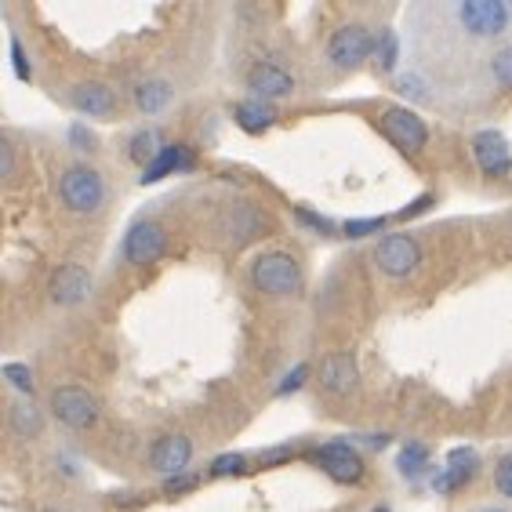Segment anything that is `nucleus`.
I'll return each mask as SVG.
<instances>
[{"mask_svg": "<svg viewBox=\"0 0 512 512\" xmlns=\"http://www.w3.org/2000/svg\"><path fill=\"white\" fill-rule=\"evenodd\" d=\"M247 280L266 298H298L306 291V269L291 251H262L251 258Z\"/></svg>", "mask_w": 512, "mask_h": 512, "instance_id": "nucleus-1", "label": "nucleus"}, {"mask_svg": "<svg viewBox=\"0 0 512 512\" xmlns=\"http://www.w3.org/2000/svg\"><path fill=\"white\" fill-rule=\"evenodd\" d=\"M55 193H59V204L66 207L69 215H99L106 207V178L91 164H66L59 171V182H55Z\"/></svg>", "mask_w": 512, "mask_h": 512, "instance_id": "nucleus-2", "label": "nucleus"}, {"mask_svg": "<svg viewBox=\"0 0 512 512\" xmlns=\"http://www.w3.org/2000/svg\"><path fill=\"white\" fill-rule=\"evenodd\" d=\"M451 15L473 40H502L512 30V4L505 0H458Z\"/></svg>", "mask_w": 512, "mask_h": 512, "instance_id": "nucleus-3", "label": "nucleus"}, {"mask_svg": "<svg viewBox=\"0 0 512 512\" xmlns=\"http://www.w3.org/2000/svg\"><path fill=\"white\" fill-rule=\"evenodd\" d=\"M327 66L338 73H353L375 55V30L364 22H345L327 37Z\"/></svg>", "mask_w": 512, "mask_h": 512, "instance_id": "nucleus-4", "label": "nucleus"}, {"mask_svg": "<svg viewBox=\"0 0 512 512\" xmlns=\"http://www.w3.org/2000/svg\"><path fill=\"white\" fill-rule=\"evenodd\" d=\"M215 233L229 247H244L251 240L266 237L269 215L258 204H251V200H229V204H222V211L215 218Z\"/></svg>", "mask_w": 512, "mask_h": 512, "instance_id": "nucleus-5", "label": "nucleus"}, {"mask_svg": "<svg viewBox=\"0 0 512 512\" xmlns=\"http://www.w3.org/2000/svg\"><path fill=\"white\" fill-rule=\"evenodd\" d=\"M371 262L389 280H411L422 269L425 255L418 237H411V233H385L375 244V251H371Z\"/></svg>", "mask_w": 512, "mask_h": 512, "instance_id": "nucleus-6", "label": "nucleus"}, {"mask_svg": "<svg viewBox=\"0 0 512 512\" xmlns=\"http://www.w3.org/2000/svg\"><path fill=\"white\" fill-rule=\"evenodd\" d=\"M168 255V229L157 218H135L120 240V258L135 269L157 266L160 258Z\"/></svg>", "mask_w": 512, "mask_h": 512, "instance_id": "nucleus-7", "label": "nucleus"}, {"mask_svg": "<svg viewBox=\"0 0 512 512\" xmlns=\"http://www.w3.org/2000/svg\"><path fill=\"white\" fill-rule=\"evenodd\" d=\"M309 462L324 476H331L335 483H349V487L364 480V473H367L364 454H360L356 444H349V440H327V444H320L309 454Z\"/></svg>", "mask_w": 512, "mask_h": 512, "instance_id": "nucleus-8", "label": "nucleus"}, {"mask_svg": "<svg viewBox=\"0 0 512 512\" xmlns=\"http://www.w3.org/2000/svg\"><path fill=\"white\" fill-rule=\"evenodd\" d=\"M51 418L66 429H91L99 422V400L84 385H55L51 389Z\"/></svg>", "mask_w": 512, "mask_h": 512, "instance_id": "nucleus-9", "label": "nucleus"}, {"mask_svg": "<svg viewBox=\"0 0 512 512\" xmlns=\"http://www.w3.org/2000/svg\"><path fill=\"white\" fill-rule=\"evenodd\" d=\"M247 91H251V99H262V102H280V99H291L295 95V73L287 66L273 59H258L247 66V77H244Z\"/></svg>", "mask_w": 512, "mask_h": 512, "instance_id": "nucleus-10", "label": "nucleus"}, {"mask_svg": "<svg viewBox=\"0 0 512 512\" xmlns=\"http://www.w3.org/2000/svg\"><path fill=\"white\" fill-rule=\"evenodd\" d=\"M382 131H385V138H389L396 149H404V153H422V149L429 146V128H425V120L418 117L411 106H385Z\"/></svg>", "mask_w": 512, "mask_h": 512, "instance_id": "nucleus-11", "label": "nucleus"}, {"mask_svg": "<svg viewBox=\"0 0 512 512\" xmlns=\"http://www.w3.org/2000/svg\"><path fill=\"white\" fill-rule=\"evenodd\" d=\"M66 102L73 106V113L91 120H113L120 109L117 91L109 88V84H102V80H80V84H73L66 91Z\"/></svg>", "mask_w": 512, "mask_h": 512, "instance_id": "nucleus-12", "label": "nucleus"}, {"mask_svg": "<svg viewBox=\"0 0 512 512\" xmlns=\"http://www.w3.org/2000/svg\"><path fill=\"white\" fill-rule=\"evenodd\" d=\"M91 287H95L91 269H84L80 262H66V266H59L55 273H51L48 298L62 309H77L91 298Z\"/></svg>", "mask_w": 512, "mask_h": 512, "instance_id": "nucleus-13", "label": "nucleus"}, {"mask_svg": "<svg viewBox=\"0 0 512 512\" xmlns=\"http://www.w3.org/2000/svg\"><path fill=\"white\" fill-rule=\"evenodd\" d=\"M189 462H193V440L186 433H164L149 447V469L164 480L189 473Z\"/></svg>", "mask_w": 512, "mask_h": 512, "instance_id": "nucleus-14", "label": "nucleus"}, {"mask_svg": "<svg viewBox=\"0 0 512 512\" xmlns=\"http://www.w3.org/2000/svg\"><path fill=\"white\" fill-rule=\"evenodd\" d=\"M316 382H320V389H324L327 396H338V400L353 396L356 389H360V367H356V356L353 353H327L324 360H320V375H316Z\"/></svg>", "mask_w": 512, "mask_h": 512, "instance_id": "nucleus-15", "label": "nucleus"}, {"mask_svg": "<svg viewBox=\"0 0 512 512\" xmlns=\"http://www.w3.org/2000/svg\"><path fill=\"white\" fill-rule=\"evenodd\" d=\"M480 473V458L469 447L447 454V462L433 473V491L436 494H458L465 483H473V476Z\"/></svg>", "mask_w": 512, "mask_h": 512, "instance_id": "nucleus-16", "label": "nucleus"}, {"mask_svg": "<svg viewBox=\"0 0 512 512\" xmlns=\"http://www.w3.org/2000/svg\"><path fill=\"white\" fill-rule=\"evenodd\" d=\"M473 160L483 175H491V178L509 175L512 149H509V142H505L502 131H480V135H473Z\"/></svg>", "mask_w": 512, "mask_h": 512, "instance_id": "nucleus-17", "label": "nucleus"}, {"mask_svg": "<svg viewBox=\"0 0 512 512\" xmlns=\"http://www.w3.org/2000/svg\"><path fill=\"white\" fill-rule=\"evenodd\" d=\"M44 425H48V414L44 407L33 404V396H11L8 404V429L19 440H40L44 436Z\"/></svg>", "mask_w": 512, "mask_h": 512, "instance_id": "nucleus-18", "label": "nucleus"}, {"mask_svg": "<svg viewBox=\"0 0 512 512\" xmlns=\"http://www.w3.org/2000/svg\"><path fill=\"white\" fill-rule=\"evenodd\" d=\"M189 168H193V149H189L186 142H168V146L160 149V157L138 175V182H142V186H157V182H164L168 175H182V171H189Z\"/></svg>", "mask_w": 512, "mask_h": 512, "instance_id": "nucleus-19", "label": "nucleus"}, {"mask_svg": "<svg viewBox=\"0 0 512 512\" xmlns=\"http://www.w3.org/2000/svg\"><path fill=\"white\" fill-rule=\"evenodd\" d=\"M131 102H135V109L142 117H160L175 102V88L164 77H146L131 88Z\"/></svg>", "mask_w": 512, "mask_h": 512, "instance_id": "nucleus-20", "label": "nucleus"}, {"mask_svg": "<svg viewBox=\"0 0 512 512\" xmlns=\"http://www.w3.org/2000/svg\"><path fill=\"white\" fill-rule=\"evenodd\" d=\"M164 146H168V142H164V131H160L157 124H146V128H138L128 135V142H124V157L146 171L149 164L160 157V149Z\"/></svg>", "mask_w": 512, "mask_h": 512, "instance_id": "nucleus-21", "label": "nucleus"}, {"mask_svg": "<svg viewBox=\"0 0 512 512\" xmlns=\"http://www.w3.org/2000/svg\"><path fill=\"white\" fill-rule=\"evenodd\" d=\"M233 124L247 135H266L269 128L276 124V106L262 99H244L233 106Z\"/></svg>", "mask_w": 512, "mask_h": 512, "instance_id": "nucleus-22", "label": "nucleus"}, {"mask_svg": "<svg viewBox=\"0 0 512 512\" xmlns=\"http://www.w3.org/2000/svg\"><path fill=\"white\" fill-rule=\"evenodd\" d=\"M396 469H400V476H407V480H422V476L436 473L433 454H429V447L425 444H418V440H407V444L400 447Z\"/></svg>", "mask_w": 512, "mask_h": 512, "instance_id": "nucleus-23", "label": "nucleus"}, {"mask_svg": "<svg viewBox=\"0 0 512 512\" xmlns=\"http://www.w3.org/2000/svg\"><path fill=\"white\" fill-rule=\"evenodd\" d=\"M378 73H396L400 66V37H396L393 26H382L375 30V55H371Z\"/></svg>", "mask_w": 512, "mask_h": 512, "instance_id": "nucleus-24", "label": "nucleus"}, {"mask_svg": "<svg viewBox=\"0 0 512 512\" xmlns=\"http://www.w3.org/2000/svg\"><path fill=\"white\" fill-rule=\"evenodd\" d=\"M393 88L400 99L418 102V106H429V102H433V91H429L425 77H418V73H400V77L393 80Z\"/></svg>", "mask_w": 512, "mask_h": 512, "instance_id": "nucleus-25", "label": "nucleus"}, {"mask_svg": "<svg viewBox=\"0 0 512 512\" xmlns=\"http://www.w3.org/2000/svg\"><path fill=\"white\" fill-rule=\"evenodd\" d=\"M487 77H491L498 88L512 91V44H502V48L491 51V59H487Z\"/></svg>", "mask_w": 512, "mask_h": 512, "instance_id": "nucleus-26", "label": "nucleus"}, {"mask_svg": "<svg viewBox=\"0 0 512 512\" xmlns=\"http://www.w3.org/2000/svg\"><path fill=\"white\" fill-rule=\"evenodd\" d=\"M385 222L389 218H349V222H342V237H349V240H364V237H375V233H382L385 229Z\"/></svg>", "mask_w": 512, "mask_h": 512, "instance_id": "nucleus-27", "label": "nucleus"}, {"mask_svg": "<svg viewBox=\"0 0 512 512\" xmlns=\"http://www.w3.org/2000/svg\"><path fill=\"white\" fill-rule=\"evenodd\" d=\"M247 473V454H218L215 462L207 465V476H215V480H222V476H240Z\"/></svg>", "mask_w": 512, "mask_h": 512, "instance_id": "nucleus-28", "label": "nucleus"}, {"mask_svg": "<svg viewBox=\"0 0 512 512\" xmlns=\"http://www.w3.org/2000/svg\"><path fill=\"white\" fill-rule=\"evenodd\" d=\"M4 378H8V385L19 396H33V389H37V382H33V371L26 364H4Z\"/></svg>", "mask_w": 512, "mask_h": 512, "instance_id": "nucleus-29", "label": "nucleus"}, {"mask_svg": "<svg viewBox=\"0 0 512 512\" xmlns=\"http://www.w3.org/2000/svg\"><path fill=\"white\" fill-rule=\"evenodd\" d=\"M295 218L302 222V226H309L313 233H320V237H335V229H342V226H335L331 218H324V215H313L309 207H298L295 211Z\"/></svg>", "mask_w": 512, "mask_h": 512, "instance_id": "nucleus-30", "label": "nucleus"}, {"mask_svg": "<svg viewBox=\"0 0 512 512\" xmlns=\"http://www.w3.org/2000/svg\"><path fill=\"white\" fill-rule=\"evenodd\" d=\"M200 476L197 473H182V476H171V480H164V494L168 498H182V494L197 491Z\"/></svg>", "mask_w": 512, "mask_h": 512, "instance_id": "nucleus-31", "label": "nucleus"}, {"mask_svg": "<svg viewBox=\"0 0 512 512\" xmlns=\"http://www.w3.org/2000/svg\"><path fill=\"white\" fill-rule=\"evenodd\" d=\"M306 378H309V367L306 364H295L291 371L284 375V382L276 385V396H287V393H298L302 385H306Z\"/></svg>", "mask_w": 512, "mask_h": 512, "instance_id": "nucleus-32", "label": "nucleus"}, {"mask_svg": "<svg viewBox=\"0 0 512 512\" xmlns=\"http://www.w3.org/2000/svg\"><path fill=\"white\" fill-rule=\"evenodd\" d=\"M494 487H498L502 498H509L512 502V454H505L502 462L494 465Z\"/></svg>", "mask_w": 512, "mask_h": 512, "instance_id": "nucleus-33", "label": "nucleus"}, {"mask_svg": "<svg viewBox=\"0 0 512 512\" xmlns=\"http://www.w3.org/2000/svg\"><path fill=\"white\" fill-rule=\"evenodd\" d=\"M69 142H73V149H80V153H95V149H99L95 135H91L84 124H73V128H69Z\"/></svg>", "mask_w": 512, "mask_h": 512, "instance_id": "nucleus-34", "label": "nucleus"}, {"mask_svg": "<svg viewBox=\"0 0 512 512\" xmlns=\"http://www.w3.org/2000/svg\"><path fill=\"white\" fill-rule=\"evenodd\" d=\"M11 66H15V77H19V80L33 77V66L26 62V51H22L19 37H11Z\"/></svg>", "mask_w": 512, "mask_h": 512, "instance_id": "nucleus-35", "label": "nucleus"}, {"mask_svg": "<svg viewBox=\"0 0 512 512\" xmlns=\"http://www.w3.org/2000/svg\"><path fill=\"white\" fill-rule=\"evenodd\" d=\"M0 175L8 178H15V146H11V138H4L0 142Z\"/></svg>", "mask_w": 512, "mask_h": 512, "instance_id": "nucleus-36", "label": "nucleus"}, {"mask_svg": "<svg viewBox=\"0 0 512 512\" xmlns=\"http://www.w3.org/2000/svg\"><path fill=\"white\" fill-rule=\"evenodd\" d=\"M429 207H433V197H429V193H425V197H418L411 207H404V211H400V215H404V218H414V215H422V211H429Z\"/></svg>", "mask_w": 512, "mask_h": 512, "instance_id": "nucleus-37", "label": "nucleus"}, {"mask_svg": "<svg viewBox=\"0 0 512 512\" xmlns=\"http://www.w3.org/2000/svg\"><path fill=\"white\" fill-rule=\"evenodd\" d=\"M480 512H509V509H498V505H491V509H480Z\"/></svg>", "mask_w": 512, "mask_h": 512, "instance_id": "nucleus-38", "label": "nucleus"}, {"mask_svg": "<svg viewBox=\"0 0 512 512\" xmlns=\"http://www.w3.org/2000/svg\"><path fill=\"white\" fill-rule=\"evenodd\" d=\"M371 512H389V509H385V505H382V509H371Z\"/></svg>", "mask_w": 512, "mask_h": 512, "instance_id": "nucleus-39", "label": "nucleus"}]
</instances>
